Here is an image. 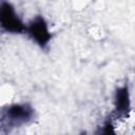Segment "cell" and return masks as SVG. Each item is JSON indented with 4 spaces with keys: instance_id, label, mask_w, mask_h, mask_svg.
<instances>
[{
    "instance_id": "cell-1",
    "label": "cell",
    "mask_w": 135,
    "mask_h": 135,
    "mask_svg": "<svg viewBox=\"0 0 135 135\" xmlns=\"http://www.w3.org/2000/svg\"><path fill=\"white\" fill-rule=\"evenodd\" d=\"M0 26L9 33H22L25 31V26L18 17L15 8L5 1L0 2Z\"/></svg>"
},
{
    "instance_id": "cell-3",
    "label": "cell",
    "mask_w": 135,
    "mask_h": 135,
    "mask_svg": "<svg viewBox=\"0 0 135 135\" xmlns=\"http://www.w3.org/2000/svg\"><path fill=\"white\" fill-rule=\"evenodd\" d=\"M33 115V110L27 104H14L11 105L4 115V118L12 124H20L28 119Z\"/></svg>"
},
{
    "instance_id": "cell-4",
    "label": "cell",
    "mask_w": 135,
    "mask_h": 135,
    "mask_svg": "<svg viewBox=\"0 0 135 135\" xmlns=\"http://www.w3.org/2000/svg\"><path fill=\"white\" fill-rule=\"evenodd\" d=\"M116 112L119 116H126L130 111V95L128 86H121L117 89L115 94Z\"/></svg>"
},
{
    "instance_id": "cell-2",
    "label": "cell",
    "mask_w": 135,
    "mask_h": 135,
    "mask_svg": "<svg viewBox=\"0 0 135 135\" xmlns=\"http://www.w3.org/2000/svg\"><path fill=\"white\" fill-rule=\"evenodd\" d=\"M25 31H27L32 39L42 47L45 46L51 39V33L49 31L47 24L44 21V19L40 16L36 17L30 23L28 27L25 28Z\"/></svg>"
}]
</instances>
